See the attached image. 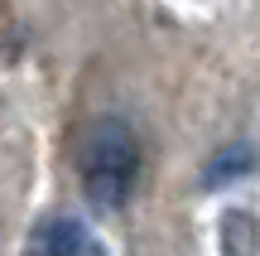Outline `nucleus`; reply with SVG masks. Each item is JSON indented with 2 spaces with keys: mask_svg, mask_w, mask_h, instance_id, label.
<instances>
[{
  "mask_svg": "<svg viewBox=\"0 0 260 256\" xmlns=\"http://www.w3.org/2000/svg\"><path fill=\"white\" fill-rule=\"evenodd\" d=\"M24 256H106V251H102V242L92 237V227H87L82 218H73V213H48V218H39L34 227H29Z\"/></svg>",
  "mask_w": 260,
  "mask_h": 256,
  "instance_id": "f03ea898",
  "label": "nucleus"
},
{
  "mask_svg": "<svg viewBox=\"0 0 260 256\" xmlns=\"http://www.w3.org/2000/svg\"><path fill=\"white\" fill-rule=\"evenodd\" d=\"M255 164H260L255 145H251V140H232V145H222V150L203 164V189H226V184L246 179Z\"/></svg>",
  "mask_w": 260,
  "mask_h": 256,
  "instance_id": "7ed1b4c3",
  "label": "nucleus"
},
{
  "mask_svg": "<svg viewBox=\"0 0 260 256\" xmlns=\"http://www.w3.org/2000/svg\"><path fill=\"white\" fill-rule=\"evenodd\" d=\"M77 184L82 198L102 213H121L140 189V169H145V145H140L135 126L125 116H96L82 126L73 145Z\"/></svg>",
  "mask_w": 260,
  "mask_h": 256,
  "instance_id": "f257e3e1",
  "label": "nucleus"
}]
</instances>
